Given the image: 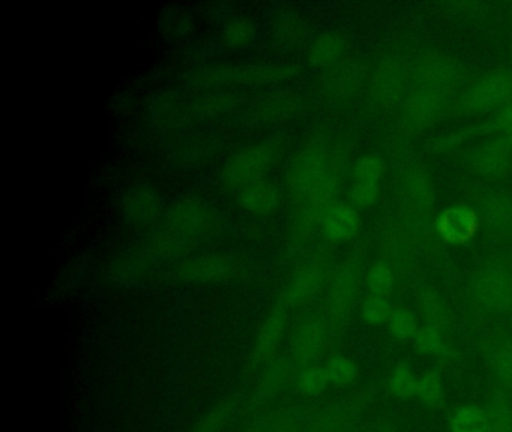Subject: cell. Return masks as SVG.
<instances>
[{
	"mask_svg": "<svg viewBox=\"0 0 512 432\" xmlns=\"http://www.w3.org/2000/svg\"><path fill=\"white\" fill-rule=\"evenodd\" d=\"M220 230L221 216L212 204L199 197L181 198L164 213L143 252L148 260H169L212 239Z\"/></svg>",
	"mask_w": 512,
	"mask_h": 432,
	"instance_id": "obj_1",
	"label": "cell"
},
{
	"mask_svg": "<svg viewBox=\"0 0 512 432\" xmlns=\"http://www.w3.org/2000/svg\"><path fill=\"white\" fill-rule=\"evenodd\" d=\"M340 156L319 138L308 141L296 152L286 174V188L293 207L299 206L322 183Z\"/></svg>",
	"mask_w": 512,
	"mask_h": 432,
	"instance_id": "obj_2",
	"label": "cell"
},
{
	"mask_svg": "<svg viewBox=\"0 0 512 432\" xmlns=\"http://www.w3.org/2000/svg\"><path fill=\"white\" fill-rule=\"evenodd\" d=\"M283 152L284 141L280 137L266 138L248 144L227 159L221 168V183L224 188L238 192L248 183L262 180L280 161Z\"/></svg>",
	"mask_w": 512,
	"mask_h": 432,
	"instance_id": "obj_3",
	"label": "cell"
},
{
	"mask_svg": "<svg viewBox=\"0 0 512 432\" xmlns=\"http://www.w3.org/2000/svg\"><path fill=\"white\" fill-rule=\"evenodd\" d=\"M331 275V258L323 251L311 252L295 267L275 303L287 312L304 308L328 285Z\"/></svg>",
	"mask_w": 512,
	"mask_h": 432,
	"instance_id": "obj_4",
	"label": "cell"
},
{
	"mask_svg": "<svg viewBox=\"0 0 512 432\" xmlns=\"http://www.w3.org/2000/svg\"><path fill=\"white\" fill-rule=\"evenodd\" d=\"M296 74L292 65L254 63L247 66H215L199 72L196 83L205 89L218 90L232 86H265L280 84Z\"/></svg>",
	"mask_w": 512,
	"mask_h": 432,
	"instance_id": "obj_5",
	"label": "cell"
},
{
	"mask_svg": "<svg viewBox=\"0 0 512 432\" xmlns=\"http://www.w3.org/2000/svg\"><path fill=\"white\" fill-rule=\"evenodd\" d=\"M470 302L482 317L512 311V272L502 264H485L470 281Z\"/></svg>",
	"mask_w": 512,
	"mask_h": 432,
	"instance_id": "obj_6",
	"label": "cell"
},
{
	"mask_svg": "<svg viewBox=\"0 0 512 432\" xmlns=\"http://www.w3.org/2000/svg\"><path fill=\"white\" fill-rule=\"evenodd\" d=\"M361 267L355 260H346L332 272L326 285L322 314L331 324L335 336L352 314L361 294Z\"/></svg>",
	"mask_w": 512,
	"mask_h": 432,
	"instance_id": "obj_7",
	"label": "cell"
},
{
	"mask_svg": "<svg viewBox=\"0 0 512 432\" xmlns=\"http://www.w3.org/2000/svg\"><path fill=\"white\" fill-rule=\"evenodd\" d=\"M371 390L329 402L307 414L304 432H355L373 401Z\"/></svg>",
	"mask_w": 512,
	"mask_h": 432,
	"instance_id": "obj_8",
	"label": "cell"
},
{
	"mask_svg": "<svg viewBox=\"0 0 512 432\" xmlns=\"http://www.w3.org/2000/svg\"><path fill=\"white\" fill-rule=\"evenodd\" d=\"M247 266L241 258L226 252H205L185 258L176 266L175 275L187 284H218L232 281L245 272Z\"/></svg>",
	"mask_w": 512,
	"mask_h": 432,
	"instance_id": "obj_9",
	"label": "cell"
},
{
	"mask_svg": "<svg viewBox=\"0 0 512 432\" xmlns=\"http://www.w3.org/2000/svg\"><path fill=\"white\" fill-rule=\"evenodd\" d=\"M334 338V330L322 312L305 315L290 336V357L298 368L319 363Z\"/></svg>",
	"mask_w": 512,
	"mask_h": 432,
	"instance_id": "obj_10",
	"label": "cell"
},
{
	"mask_svg": "<svg viewBox=\"0 0 512 432\" xmlns=\"http://www.w3.org/2000/svg\"><path fill=\"white\" fill-rule=\"evenodd\" d=\"M287 314L289 312L286 309L274 303L257 327L247 356V368L250 371H257V369L262 371L277 357L281 342L286 335Z\"/></svg>",
	"mask_w": 512,
	"mask_h": 432,
	"instance_id": "obj_11",
	"label": "cell"
},
{
	"mask_svg": "<svg viewBox=\"0 0 512 432\" xmlns=\"http://www.w3.org/2000/svg\"><path fill=\"white\" fill-rule=\"evenodd\" d=\"M298 366L292 357H275L269 365L260 372L256 384L250 395V408L254 411L268 407L277 401L290 386L295 383V375Z\"/></svg>",
	"mask_w": 512,
	"mask_h": 432,
	"instance_id": "obj_12",
	"label": "cell"
},
{
	"mask_svg": "<svg viewBox=\"0 0 512 432\" xmlns=\"http://www.w3.org/2000/svg\"><path fill=\"white\" fill-rule=\"evenodd\" d=\"M512 95V75L505 71L488 72L470 86L463 98L467 113H484L500 107Z\"/></svg>",
	"mask_w": 512,
	"mask_h": 432,
	"instance_id": "obj_13",
	"label": "cell"
},
{
	"mask_svg": "<svg viewBox=\"0 0 512 432\" xmlns=\"http://www.w3.org/2000/svg\"><path fill=\"white\" fill-rule=\"evenodd\" d=\"M164 201L160 192L149 185L128 189L122 200V218L133 228H148L163 216Z\"/></svg>",
	"mask_w": 512,
	"mask_h": 432,
	"instance_id": "obj_14",
	"label": "cell"
},
{
	"mask_svg": "<svg viewBox=\"0 0 512 432\" xmlns=\"http://www.w3.org/2000/svg\"><path fill=\"white\" fill-rule=\"evenodd\" d=\"M419 86L437 90L448 95L461 77V68L457 60L440 51H430L419 59L416 65Z\"/></svg>",
	"mask_w": 512,
	"mask_h": 432,
	"instance_id": "obj_15",
	"label": "cell"
},
{
	"mask_svg": "<svg viewBox=\"0 0 512 432\" xmlns=\"http://www.w3.org/2000/svg\"><path fill=\"white\" fill-rule=\"evenodd\" d=\"M448 95L419 86L404 99L403 119L412 129H424L433 125L445 110Z\"/></svg>",
	"mask_w": 512,
	"mask_h": 432,
	"instance_id": "obj_16",
	"label": "cell"
},
{
	"mask_svg": "<svg viewBox=\"0 0 512 432\" xmlns=\"http://www.w3.org/2000/svg\"><path fill=\"white\" fill-rule=\"evenodd\" d=\"M481 354L490 371L491 383L512 396V336L493 335L484 339Z\"/></svg>",
	"mask_w": 512,
	"mask_h": 432,
	"instance_id": "obj_17",
	"label": "cell"
},
{
	"mask_svg": "<svg viewBox=\"0 0 512 432\" xmlns=\"http://www.w3.org/2000/svg\"><path fill=\"white\" fill-rule=\"evenodd\" d=\"M407 72L395 60L382 63L371 80V96L382 105H392L406 95Z\"/></svg>",
	"mask_w": 512,
	"mask_h": 432,
	"instance_id": "obj_18",
	"label": "cell"
},
{
	"mask_svg": "<svg viewBox=\"0 0 512 432\" xmlns=\"http://www.w3.org/2000/svg\"><path fill=\"white\" fill-rule=\"evenodd\" d=\"M236 201L250 215L269 216L280 209L281 192L269 180H256L236 192Z\"/></svg>",
	"mask_w": 512,
	"mask_h": 432,
	"instance_id": "obj_19",
	"label": "cell"
},
{
	"mask_svg": "<svg viewBox=\"0 0 512 432\" xmlns=\"http://www.w3.org/2000/svg\"><path fill=\"white\" fill-rule=\"evenodd\" d=\"M401 203L413 213H422L433 204L434 188L430 176L422 168L404 174L400 185Z\"/></svg>",
	"mask_w": 512,
	"mask_h": 432,
	"instance_id": "obj_20",
	"label": "cell"
},
{
	"mask_svg": "<svg viewBox=\"0 0 512 432\" xmlns=\"http://www.w3.org/2000/svg\"><path fill=\"white\" fill-rule=\"evenodd\" d=\"M307 414L295 407L272 408L251 420L242 432H304Z\"/></svg>",
	"mask_w": 512,
	"mask_h": 432,
	"instance_id": "obj_21",
	"label": "cell"
},
{
	"mask_svg": "<svg viewBox=\"0 0 512 432\" xmlns=\"http://www.w3.org/2000/svg\"><path fill=\"white\" fill-rule=\"evenodd\" d=\"M512 165V150L508 141L490 140L473 155V168L484 177H499Z\"/></svg>",
	"mask_w": 512,
	"mask_h": 432,
	"instance_id": "obj_22",
	"label": "cell"
},
{
	"mask_svg": "<svg viewBox=\"0 0 512 432\" xmlns=\"http://www.w3.org/2000/svg\"><path fill=\"white\" fill-rule=\"evenodd\" d=\"M359 224L361 222L355 207L350 204L335 203L326 212L320 228L323 236L331 242H344L355 236L356 231L359 230Z\"/></svg>",
	"mask_w": 512,
	"mask_h": 432,
	"instance_id": "obj_23",
	"label": "cell"
},
{
	"mask_svg": "<svg viewBox=\"0 0 512 432\" xmlns=\"http://www.w3.org/2000/svg\"><path fill=\"white\" fill-rule=\"evenodd\" d=\"M416 303L424 326L433 327L443 335L451 329V312L443 297L433 287L422 285L416 296Z\"/></svg>",
	"mask_w": 512,
	"mask_h": 432,
	"instance_id": "obj_24",
	"label": "cell"
},
{
	"mask_svg": "<svg viewBox=\"0 0 512 432\" xmlns=\"http://www.w3.org/2000/svg\"><path fill=\"white\" fill-rule=\"evenodd\" d=\"M482 408L487 417L488 432H512V396L490 383Z\"/></svg>",
	"mask_w": 512,
	"mask_h": 432,
	"instance_id": "obj_25",
	"label": "cell"
},
{
	"mask_svg": "<svg viewBox=\"0 0 512 432\" xmlns=\"http://www.w3.org/2000/svg\"><path fill=\"white\" fill-rule=\"evenodd\" d=\"M437 227L446 242L463 243L475 231L476 215L467 206L451 207L442 213Z\"/></svg>",
	"mask_w": 512,
	"mask_h": 432,
	"instance_id": "obj_26",
	"label": "cell"
},
{
	"mask_svg": "<svg viewBox=\"0 0 512 432\" xmlns=\"http://www.w3.org/2000/svg\"><path fill=\"white\" fill-rule=\"evenodd\" d=\"M298 110V98L292 92L272 93L268 98L262 99L256 105L254 117L257 122L265 125H274L292 117V114Z\"/></svg>",
	"mask_w": 512,
	"mask_h": 432,
	"instance_id": "obj_27",
	"label": "cell"
},
{
	"mask_svg": "<svg viewBox=\"0 0 512 432\" xmlns=\"http://www.w3.org/2000/svg\"><path fill=\"white\" fill-rule=\"evenodd\" d=\"M346 39L337 32H325L316 36L308 48V62L317 68H328L343 57Z\"/></svg>",
	"mask_w": 512,
	"mask_h": 432,
	"instance_id": "obj_28",
	"label": "cell"
},
{
	"mask_svg": "<svg viewBox=\"0 0 512 432\" xmlns=\"http://www.w3.org/2000/svg\"><path fill=\"white\" fill-rule=\"evenodd\" d=\"M238 411L239 402L235 398L224 399L199 417L190 432H226L235 422Z\"/></svg>",
	"mask_w": 512,
	"mask_h": 432,
	"instance_id": "obj_29",
	"label": "cell"
},
{
	"mask_svg": "<svg viewBox=\"0 0 512 432\" xmlns=\"http://www.w3.org/2000/svg\"><path fill=\"white\" fill-rule=\"evenodd\" d=\"M482 218L485 225L497 234L512 231V198L506 195H494L482 206Z\"/></svg>",
	"mask_w": 512,
	"mask_h": 432,
	"instance_id": "obj_30",
	"label": "cell"
},
{
	"mask_svg": "<svg viewBox=\"0 0 512 432\" xmlns=\"http://www.w3.org/2000/svg\"><path fill=\"white\" fill-rule=\"evenodd\" d=\"M293 386L305 398H316L322 395L331 386L325 365L314 363V365L299 366Z\"/></svg>",
	"mask_w": 512,
	"mask_h": 432,
	"instance_id": "obj_31",
	"label": "cell"
},
{
	"mask_svg": "<svg viewBox=\"0 0 512 432\" xmlns=\"http://www.w3.org/2000/svg\"><path fill=\"white\" fill-rule=\"evenodd\" d=\"M451 432H488L487 417L481 405L458 407L449 419Z\"/></svg>",
	"mask_w": 512,
	"mask_h": 432,
	"instance_id": "obj_32",
	"label": "cell"
},
{
	"mask_svg": "<svg viewBox=\"0 0 512 432\" xmlns=\"http://www.w3.org/2000/svg\"><path fill=\"white\" fill-rule=\"evenodd\" d=\"M419 378L407 362L398 363L388 378V392L394 398L412 399L418 395Z\"/></svg>",
	"mask_w": 512,
	"mask_h": 432,
	"instance_id": "obj_33",
	"label": "cell"
},
{
	"mask_svg": "<svg viewBox=\"0 0 512 432\" xmlns=\"http://www.w3.org/2000/svg\"><path fill=\"white\" fill-rule=\"evenodd\" d=\"M416 398L430 410H442L445 407V386L439 371H427L419 377L418 395Z\"/></svg>",
	"mask_w": 512,
	"mask_h": 432,
	"instance_id": "obj_34",
	"label": "cell"
},
{
	"mask_svg": "<svg viewBox=\"0 0 512 432\" xmlns=\"http://www.w3.org/2000/svg\"><path fill=\"white\" fill-rule=\"evenodd\" d=\"M413 339H415L419 353L439 357V359H452L454 356L451 347L446 342L445 335L433 327H421Z\"/></svg>",
	"mask_w": 512,
	"mask_h": 432,
	"instance_id": "obj_35",
	"label": "cell"
},
{
	"mask_svg": "<svg viewBox=\"0 0 512 432\" xmlns=\"http://www.w3.org/2000/svg\"><path fill=\"white\" fill-rule=\"evenodd\" d=\"M326 374H328L329 383L335 387H347L355 383L359 375V368L355 360L344 354H335L329 357L325 363Z\"/></svg>",
	"mask_w": 512,
	"mask_h": 432,
	"instance_id": "obj_36",
	"label": "cell"
},
{
	"mask_svg": "<svg viewBox=\"0 0 512 432\" xmlns=\"http://www.w3.org/2000/svg\"><path fill=\"white\" fill-rule=\"evenodd\" d=\"M256 35L253 21L247 17H235L224 26L221 38L230 48H242L250 44Z\"/></svg>",
	"mask_w": 512,
	"mask_h": 432,
	"instance_id": "obj_37",
	"label": "cell"
},
{
	"mask_svg": "<svg viewBox=\"0 0 512 432\" xmlns=\"http://www.w3.org/2000/svg\"><path fill=\"white\" fill-rule=\"evenodd\" d=\"M272 36L281 47L296 44L302 38L301 20L295 15L281 12L272 23Z\"/></svg>",
	"mask_w": 512,
	"mask_h": 432,
	"instance_id": "obj_38",
	"label": "cell"
},
{
	"mask_svg": "<svg viewBox=\"0 0 512 432\" xmlns=\"http://www.w3.org/2000/svg\"><path fill=\"white\" fill-rule=\"evenodd\" d=\"M365 282H367V287L371 294L386 297L394 290V270L386 263H376L368 270Z\"/></svg>",
	"mask_w": 512,
	"mask_h": 432,
	"instance_id": "obj_39",
	"label": "cell"
},
{
	"mask_svg": "<svg viewBox=\"0 0 512 432\" xmlns=\"http://www.w3.org/2000/svg\"><path fill=\"white\" fill-rule=\"evenodd\" d=\"M388 326L392 335H394L395 338L403 339V341L415 338L416 333H418L419 330L416 315L407 308L392 309L391 317H389L388 320Z\"/></svg>",
	"mask_w": 512,
	"mask_h": 432,
	"instance_id": "obj_40",
	"label": "cell"
},
{
	"mask_svg": "<svg viewBox=\"0 0 512 432\" xmlns=\"http://www.w3.org/2000/svg\"><path fill=\"white\" fill-rule=\"evenodd\" d=\"M391 312V303L388 302V299L376 296V294H370L361 306L362 318L365 323L373 324V326L388 323Z\"/></svg>",
	"mask_w": 512,
	"mask_h": 432,
	"instance_id": "obj_41",
	"label": "cell"
},
{
	"mask_svg": "<svg viewBox=\"0 0 512 432\" xmlns=\"http://www.w3.org/2000/svg\"><path fill=\"white\" fill-rule=\"evenodd\" d=\"M385 165L382 159L376 155H365L364 158L356 162L355 170H353V177L355 183H370V185H379L382 179Z\"/></svg>",
	"mask_w": 512,
	"mask_h": 432,
	"instance_id": "obj_42",
	"label": "cell"
},
{
	"mask_svg": "<svg viewBox=\"0 0 512 432\" xmlns=\"http://www.w3.org/2000/svg\"><path fill=\"white\" fill-rule=\"evenodd\" d=\"M380 195L379 185H370V183H355L350 192V200L355 206L368 207L376 203Z\"/></svg>",
	"mask_w": 512,
	"mask_h": 432,
	"instance_id": "obj_43",
	"label": "cell"
},
{
	"mask_svg": "<svg viewBox=\"0 0 512 432\" xmlns=\"http://www.w3.org/2000/svg\"><path fill=\"white\" fill-rule=\"evenodd\" d=\"M497 125L508 138V143L512 144V105L502 110V113L497 117Z\"/></svg>",
	"mask_w": 512,
	"mask_h": 432,
	"instance_id": "obj_44",
	"label": "cell"
},
{
	"mask_svg": "<svg viewBox=\"0 0 512 432\" xmlns=\"http://www.w3.org/2000/svg\"><path fill=\"white\" fill-rule=\"evenodd\" d=\"M368 432H397L391 419H380L368 429Z\"/></svg>",
	"mask_w": 512,
	"mask_h": 432,
	"instance_id": "obj_45",
	"label": "cell"
},
{
	"mask_svg": "<svg viewBox=\"0 0 512 432\" xmlns=\"http://www.w3.org/2000/svg\"><path fill=\"white\" fill-rule=\"evenodd\" d=\"M511 54H512V39H511Z\"/></svg>",
	"mask_w": 512,
	"mask_h": 432,
	"instance_id": "obj_46",
	"label": "cell"
},
{
	"mask_svg": "<svg viewBox=\"0 0 512 432\" xmlns=\"http://www.w3.org/2000/svg\"><path fill=\"white\" fill-rule=\"evenodd\" d=\"M512 312V311H511Z\"/></svg>",
	"mask_w": 512,
	"mask_h": 432,
	"instance_id": "obj_47",
	"label": "cell"
}]
</instances>
